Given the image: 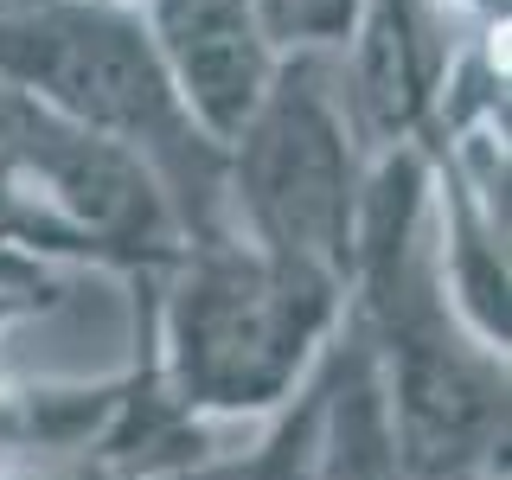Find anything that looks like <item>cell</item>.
<instances>
[{"label": "cell", "instance_id": "7", "mask_svg": "<svg viewBox=\"0 0 512 480\" xmlns=\"http://www.w3.org/2000/svg\"><path fill=\"white\" fill-rule=\"evenodd\" d=\"M359 0H288V45L295 52H333L346 45Z\"/></svg>", "mask_w": 512, "mask_h": 480}, {"label": "cell", "instance_id": "4", "mask_svg": "<svg viewBox=\"0 0 512 480\" xmlns=\"http://www.w3.org/2000/svg\"><path fill=\"white\" fill-rule=\"evenodd\" d=\"M135 13L167 64L180 109L224 154L276 84L288 58L282 32L263 20L256 0H135Z\"/></svg>", "mask_w": 512, "mask_h": 480}, {"label": "cell", "instance_id": "1", "mask_svg": "<svg viewBox=\"0 0 512 480\" xmlns=\"http://www.w3.org/2000/svg\"><path fill=\"white\" fill-rule=\"evenodd\" d=\"M148 288L141 365L205 429L224 416H276L346 320L333 276L276 263L237 231L186 237Z\"/></svg>", "mask_w": 512, "mask_h": 480}, {"label": "cell", "instance_id": "5", "mask_svg": "<svg viewBox=\"0 0 512 480\" xmlns=\"http://www.w3.org/2000/svg\"><path fill=\"white\" fill-rule=\"evenodd\" d=\"M352 71H346V116L359 135L397 148L416 141L423 122L436 116V96L455 52L436 20V0H359L352 13Z\"/></svg>", "mask_w": 512, "mask_h": 480}, {"label": "cell", "instance_id": "3", "mask_svg": "<svg viewBox=\"0 0 512 480\" xmlns=\"http://www.w3.org/2000/svg\"><path fill=\"white\" fill-rule=\"evenodd\" d=\"M327 52H288L244 135L224 148V231L346 288L359 224V128Z\"/></svg>", "mask_w": 512, "mask_h": 480}, {"label": "cell", "instance_id": "8", "mask_svg": "<svg viewBox=\"0 0 512 480\" xmlns=\"http://www.w3.org/2000/svg\"><path fill=\"white\" fill-rule=\"evenodd\" d=\"M58 295H26V288H0V333L13 327L20 314H39V308H52Z\"/></svg>", "mask_w": 512, "mask_h": 480}, {"label": "cell", "instance_id": "6", "mask_svg": "<svg viewBox=\"0 0 512 480\" xmlns=\"http://www.w3.org/2000/svg\"><path fill=\"white\" fill-rule=\"evenodd\" d=\"M308 480H410L404 448L391 429V404L372 365L365 333L340 320L333 346L314 365V442H308Z\"/></svg>", "mask_w": 512, "mask_h": 480}, {"label": "cell", "instance_id": "9", "mask_svg": "<svg viewBox=\"0 0 512 480\" xmlns=\"http://www.w3.org/2000/svg\"><path fill=\"white\" fill-rule=\"evenodd\" d=\"M26 7H45V0H0V13H26Z\"/></svg>", "mask_w": 512, "mask_h": 480}, {"label": "cell", "instance_id": "2", "mask_svg": "<svg viewBox=\"0 0 512 480\" xmlns=\"http://www.w3.org/2000/svg\"><path fill=\"white\" fill-rule=\"evenodd\" d=\"M0 84L96 141H116L160 180L180 237L224 231V154L173 96L148 26L116 0H45L0 13Z\"/></svg>", "mask_w": 512, "mask_h": 480}, {"label": "cell", "instance_id": "10", "mask_svg": "<svg viewBox=\"0 0 512 480\" xmlns=\"http://www.w3.org/2000/svg\"><path fill=\"white\" fill-rule=\"evenodd\" d=\"M0 96H7V84H0Z\"/></svg>", "mask_w": 512, "mask_h": 480}]
</instances>
